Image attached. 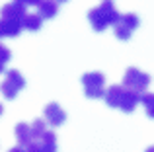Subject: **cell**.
Here are the masks:
<instances>
[{"label": "cell", "instance_id": "1", "mask_svg": "<svg viewBox=\"0 0 154 152\" xmlns=\"http://www.w3.org/2000/svg\"><path fill=\"white\" fill-rule=\"evenodd\" d=\"M103 99L109 107L121 109L123 113H131L140 102V94L125 88L123 84H113L103 92Z\"/></svg>", "mask_w": 154, "mask_h": 152}, {"label": "cell", "instance_id": "2", "mask_svg": "<svg viewBox=\"0 0 154 152\" xmlns=\"http://www.w3.org/2000/svg\"><path fill=\"white\" fill-rule=\"evenodd\" d=\"M117 18H119V12L113 6L111 0H103L100 6L92 8V10L88 12V22H90V26H92L94 31H103V29H107V27H111Z\"/></svg>", "mask_w": 154, "mask_h": 152}, {"label": "cell", "instance_id": "3", "mask_svg": "<svg viewBox=\"0 0 154 152\" xmlns=\"http://www.w3.org/2000/svg\"><path fill=\"white\" fill-rule=\"evenodd\" d=\"M140 20L137 14H119V18L115 20V23H113V33H115L117 39H121V41H127V39H131L133 31L139 27Z\"/></svg>", "mask_w": 154, "mask_h": 152}, {"label": "cell", "instance_id": "4", "mask_svg": "<svg viewBox=\"0 0 154 152\" xmlns=\"http://www.w3.org/2000/svg\"><path fill=\"white\" fill-rule=\"evenodd\" d=\"M23 86H26V78L22 76L20 70L12 68V70L6 72V78L0 84V92H2V96L6 99H14L16 96H18V92L23 90Z\"/></svg>", "mask_w": 154, "mask_h": 152}, {"label": "cell", "instance_id": "5", "mask_svg": "<svg viewBox=\"0 0 154 152\" xmlns=\"http://www.w3.org/2000/svg\"><path fill=\"white\" fill-rule=\"evenodd\" d=\"M123 86L129 88V90L133 92H139V94H143V92H146V88L150 86V74L143 72V70L139 68H127V72L123 76Z\"/></svg>", "mask_w": 154, "mask_h": 152}, {"label": "cell", "instance_id": "6", "mask_svg": "<svg viewBox=\"0 0 154 152\" xmlns=\"http://www.w3.org/2000/svg\"><path fill=\"white\" fill-rule=\"evenodd\" d=\"M82 86H84V94H86L88 98H92V99L103 98L105 76L102 72H86L82 76Z\"/></svg>", "mask_w": 154, "mask_h": 152}, {"label": "cell", "instance_id": "7", "mask_svg": "<svg viewBox=\"0 0 154 152\" xmlns=\"http://www.w3.org/2000/svg\"><path fill=\"white\" fill-rule=\"evenodd\" d=\"M26 152H57V137L53 131L47 129L39 137H35L27 146H23Z\"/></svg>", "mask_w": 154, "mask_h": 152}, {"label": "cell", "instance_id": "8", "mask_svg": "<svg viewBox=\"0 0 154 152\" xmlns=\"http://www.w3.org/2000/svg\"><path fill=\"white\" fill-rule=\"evenodd\" d=\"M43 119H45L47 125H53V127H59L66 121V113L64 109L59 105V103H47L45 109H43Z\"/></svg>", "mask_w": 154, "mask_h": 152}, {"label": "cell", "instance_id": "9", "mask_svg": "<svg viewBox=\"0 0 154 152\" xmlns=\"http://www.w3.org/2000/svg\"><path fill=\"white\" fill-rule=\"evenodd\" d=\"M22 31V20L0 18V37H18Z\"/></svg>", "mask_w": 154, "mask_h": 152}, {"label": "cell", "instance_id": "10", "mask_svg": "<svg viewBox=\"0 0 154 152\" xmlns=\"http://www.w3.org/2000/svg\"><path fill=\"white\" fill-rule=\"evenodd\" d=\"M0 16H2V18L22 20L23 16H26V6H22V4H18V2H10V4H6V6H2Z\"/></svg>", "mask_w": 154, "mask_h": 152}, {"label": "cell", "instance_id": "11", "mask_svg": "<svg viewBox=\"0 0 154 152\" xmlns=\"http://www.w3.org/2000/svg\"><path fill=\"white\" fill-rule=\"evenodd\" d=\"M37 10H39V16L41 20H51L59 14V4L55 0H41L37 4Z\"/></svg>", "mask_w": 154, "mask_h": 152}, {"label": "cell", "instance_id": "12", "mask_svg": "<svg viewBox=\"0 0 154 152\" xmlns=\"http://www.w3.org/2000/svg\"><path fill=\"white\" fill-rule=\"evenodd\" d=\"M16 138H18L20 146H27L33 141V135H31V127L27 123H18L16 125Z\"/></svg>", "mask_w": 154, "mask_h": 152}, {"label": "cell", "instance_id": "13", "mask_svg": "<svg viewBox=\"0 0 154 152\" xmlns=\"http://www.w3.org/2000/svg\"><path fill=\"white\" fill-rule=\"evenodd\" d=\"M43 26V20L39 14H29V12H26V16L22 18V27L27 31H39Z\"/></svg>", "mask_w": 154, "mask_h": 152}, {"label": "cell", "instance_id": "14", "mask_svg": "<svg viewBox=\"0 0 154 152\" xmlns=\"http://www.w3.org/2000/svg\"><path fill=\"white\" fill-rule=\"evenodd\" d=\"M12 59V51L8 49L6 45H2L0 43V74L6 70V65H8V61Z\"/></svg>", "mask_w": 154, "mask_h": 152}, {"label": "cell", "instance_id": "15", "mask_svg": "<svg viewBox=\"0 0 154 152\" xmlns=\"http://www.w3.org/2000/svg\"><path fill=\"white\" fill-rule=\"evenodd\" d=\"M140 102H143L148 117H152V115H154V96L152 94H140Z\"/></svg>", "mask_w": 154, "mask_h": 152}, {"label": "cell", "instance_id": "16", "mask_svg": "<svg viewBox=\"0 0 154 152\" xmlns=\"http://www.w3.org/2000/svg\"><path fill=\"white\" fill-rule=\"evenodd\" d=\"M31 135H33V138L35 137H39L41 133H45L47 131V123H45V119H35L33 123H31Z\"/></svg>", "mask_w": 154, "mask_h": 152}, {"label": "cell", "instance_id": "17", "mask_svg": "<svg viewBox=\"0 0 154 152\" xmlns=\"http://www.w3.org/2000/svg\"><path fill=\"white\" fill-rule=\"evenodd\" d=\"M14 2H18V4H22V6H37L41 0H14Z\"/></svg>", "mask_w": 154, "mask_h": 152}, {"label": "cell", "instance_id": "18", "mask_svg": "<svg viewBox=\"0 0 154 152\" xmlns=\"http://www.w3.org/2000/svg\"><path fill=\"white\" fill-rule=\"evenodd\" d=\"M8 152H26V148L23 146H14V148H10Z\"/></svg>", "mask_w": 154, "mask_h": 152}, {"label": "cell", "instance_id": "19", "mask_svg": "<svg viewBox=\"0 0 154 152\" xmlns=\"http://www.w3.org/2000/svg\"><path fill=\"white\" fill-rule=\"evenodd\" d=\"M4 113V107H2V103H0V115H2Z\"/></svg>", "mask_w": 154, "mask_h": 152}, {"label": "cell", "instance_id": "20", "mask_svg": "<svg viewBox=\"0 0 154 152\" xmlns=\"http://www.w3.org/2000/svg\"><path fill=\"white\" fill-rule=\"evenodd\" d=\"M55 2H57V4H60V2H68V0H55Z\"/></svg>", "mask_w": 154, "mask_h": 152}]
</instances>
